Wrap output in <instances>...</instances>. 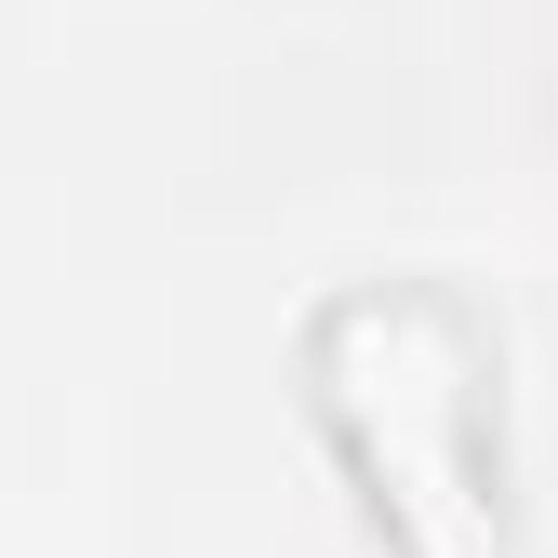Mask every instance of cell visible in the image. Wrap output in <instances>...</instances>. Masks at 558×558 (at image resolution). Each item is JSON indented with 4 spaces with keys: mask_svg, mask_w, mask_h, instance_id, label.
Wrapping results in <instances>:
<instances>
[{
    "mask_svg": "<svg viewBox=\"0 0 558 558\" xmlns=\"http://www.w3.org/2000/svg\"><path fill=\"white\" fill-rule=\"evenodd\" d=\"M306 412L399 558L506 545V360L452 279H360L306 319Z\"/></svg>",
    "mask_w": 558,
    "mask_h": 558,
    "instance_id": "6da1fadb",
    "label": "cell"
}]
</instances>
